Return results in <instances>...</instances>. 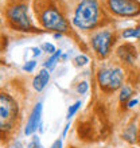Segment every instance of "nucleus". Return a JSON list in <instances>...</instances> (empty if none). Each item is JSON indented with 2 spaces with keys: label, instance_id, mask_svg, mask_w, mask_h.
Here are the masks:
<instances>
[{
  "label": "nucleus",
  "instance_id": "423d86ee",
  "mask_svg": "<svg viewBox=\"0 0 140 148\" xmlns=\"http://www.w3.org/2000/svg\"><path fill=\"white\" fill-rule=\"evenodd\" d=\"M113 43H115V36H113V34L110 31H108V30L97 31L92 36V47H93L94 53H96L100 58L108 57Z\"/></svg>",
  "mask_w": 140,
  "mask_h": 148
},
{
  "label": "nucleus",
  "instance_id": "2eb2a0df",
  "mask_svg": "<svg viewBox=\"0 0 140 148\" xmlns=\"http://www.w3.org/2000/svg\"><path fill=\"white\" fill-rule=\"evenodd\" d=\"M80 108H81V101H77V102H74L73 105H70V108L67 109V116H66L67 120H70V119L75 114V112H77Z\"/></svg>",
  "mask_w": 140,
  "mask_h": 148
},
{
  "label": "nucleus",
  "instance_id": "5701e85b",
  "mask_svg": "<svg viewBox=\"0 0 140 148\" xmlns=\"http://www.w3.org/2000/svg\"><path fill=\"white\" fill-rule=\"evenodd\" d=\"M32 51H34L32 54H34L35 57H39V55L42 54V50H40V49H38V47H32Z\"/></svg>",
  "mask_w": 140,
  "mask_h": 148
},
{
  "label": "nucleus",
  "instance_id": "39448f33",
  "mask_svg": "<svg viewBox=\"0 0 140 148\" xmlns=\"http://www.w3.org/2000/svg\"><path fill=\"white\" fill-rule=\"evenodd\" d=\"M97 79L105 92H115L123 86L124 71L120 67H102L97 74Z\"/></svg>",
  "mask_w": 140,
  "mask_h": 148
},
{
  "label": "nucleus",
  "instance_id": "f3484780",
  "mask_svg": "<svg viewBox=\"0 0 140 148\" xmlns=\"http://www.w3.org/2000/svg\"><path fill=\"white\" fill-rule=\"evenodd\" d=\"M88 89H89V85H88V82H86V81L80 82V84H78V86H77V92L80 94H85L86 92H88Z\"/></svg>",
  "mask_w": 140,
  "mask_h": 148
},
{
  "label": "nucleus",
  "instance_id": "0eeeda50",
  "mask_svg": "<svg viewBox=\"0 0 140 148\" xmlns=\"http://www.w3.org/2000/svg\"><path fill=\"white\" fill-rule=\"evenodd\" d=\"M108 5L119 16H136L140 14V3L136 0H108Z\"/></svg>",
  "mask_w": 140,
  "mask_h": 148
},
{
  "label": "nucleus",
  "instance_id": "aec40b11",
  "mask_svg": "<svg viewBox=\"0 0 140 148\" xmlns=\"http://www.w3.org/2000/svg\"><path fill=\"white\" fill-rule=\"evenodd\" d=\"M35 66H36V62H35V61H30V62H27V63H26V65L23 66V70H24V71H28V73H30V71L34 70Z\"/></svg>",
  "mask_w": 140,
  "mask_h": 148
},
{
  "label": "nucleus",
  "instance_id": "393cba45",
  "mask_svg": "<svg viewBox=\"0 0 140 148\" xmlns=\"http://www.w3.org/2000/svg\"><path fill=\"white\" fill-rule=\"evenodd\" d=\"M61 36H62V34H61V32H57V34H54V38L55 39H59Z\"/></svg>",
  "mask_w": 140,
  "mask_h": 148
},
{
  "label": "nucleus",
  "instance_id": "f8f14e48",
  "mask_svg": "<svg viewBox=\"0 0 140 148\" xmlns=\"http://www.w3.org/2000/svg\"><path fill=\"white\" fill-rule=\"evenodd\" d=\"M132 89H131V86L128 85H124L120 88V96H119V100H120L121 104H127L128 102V100L131 97H132Z\"/></svg>",
  "mask_w": 140,
  "mask_h": 148
},
{
  "label": "nucleus",
  "instance_id": "4be33fe9",
  "mask_svg": "<svg viewBox=\"0 0 140 148\" xmlns=\"http://www.w3.org/2000/svg\"><path fill=\"white\" fill-rule=\"evenodd\" d=\"M137 102L139 101H137L136 98H135V100H129V101L127 102V108H133L135 105H137Z\"/></svg>",
  "mask_w": 140,
  "mask_h": 148
},
{
  "label": "nucleus",
  "instance_id": "ddd939ff",
  "mask_svg": "<svg viewBox=\"0 0 140 148\" xmlns=\"http://www.w3.org/2000/svg\"><path fill=\"white\" fill-rule=\"evenodd\" d=\"M123 38L124 39H129V38H135V39H140V24L135 28H127L123 32Z\"/></svg>",
  "mask_w": 140,
  "mask_h": 148
},
{
  "label": "nucleus",
  "instance_id": "f257e3e1",
  "mask_svg": "<svg viewBox=\"0 0 140 148\" xmlns=\"http://www.w3.org/2000/svg\"><path fill=\"white\" fill-rule=\"evenodd\" d=\"M35 11L43 28L57 32H66L69 30L67 20L54 4H46V0H35Z\"/></svg>",
  "mask_w": 140,
  "mask_h": 148
},
{
  "label": "nucleus",
  "instance_id": "dca6fc26",
  "mask_svg": "<svg viewBox=\"0 0 140 148\" xmlns=\"http://www.w3.org/2000/svg\"><path fill=\"white\" fill-rule=\"evenodd\" d=\"M74 62H75L77 66H85L86 63L89 62V58H88L86 55H78V57H75Z\"/></svg>",
  "mask_w": 140,
  "mask_h": 148
},
{
  "label": "nucleus",
  "instance_id": "20e7f679",
  "mask_svg": "<svg viewBox=\"0 0 140 148\" xmlns=\"http://www.w3.org/2000/svg\"><path fill=\"white\" fill-rule=\"evenodd\" d=\"M8 22L15 30L19 31H34V26L28 16L27 5L24 3H16L7 10Z\"/></svg>",
  "mask_w": 140,
  "mask_h": 148
},
{
  "label": "nucleus",
  "instance_id": "bb28decb",
  "mask_svg": "<svg viewBox=\"0 0 140 148\" xmlns=\"http://www.w3.org/2000/svg\"><path fill=\"white\" fill-rule=\"evenodd\" d=\"M0 23H1V19H0Z\"/></svg>",
  "mask_w": 140,
  "mask_h": 148
},
{
  "label": "nucleus",
  "instance_id": "f03ea898",
  "mask_svg": "<svg viewBox=\"0 0 140 148\" xmlns=\"http://www.w3.org/2000/svg\"><path fill=\"white\" fill-rule=\"evenodd\" d=\"M101 18V8L97 0H80L73 16V24L84 31L97 27Z\"/></svg>",
  "mask_w": 140,
  "mask_h": 148
},
{
  "label": "nucleus",
  "instance_id": "6ab92c4d",
  "mask_svg": "<svg viewBox=\"0 0 140 148\" xmlns=\"http://www.w3.org/2000/svg\"><path fill=\"white\" fill-rule=\"evenodd\" d=\"M42 50L46 51V53H49V54H54L55 51V46L53 45V43H43L42 45Z\"/></svg>",
  "mask_w": 140,
  "mask_h": 148
},
{
  "label": "nucleus",
  "instance_id": "a878e982",
  "mask_svg": "<svg viewBox=\"0 0 140 148\" xmlns=\"http://www.w3.org/2000/svg\"><path fill=\"white\" fill-rule=\"evenodd\" d=\"M15 148H23V147H22V144H20V143H16Z\"/></svg>",
  "mask_w": 140,
  "mask_h": 148
},
{
  "label": "nucleus",
  "instance_id": "6e6552de",
  "mask_svg": "<svg viewBox=\"0 0 140 148\" xmlns=\"http://www.w3.org/2000/svg\"><path fill=\"white\" fill-rule=\"evenodd\" d=\"M40 117H42V102H38L34 106L31 114L28 117L27 125L24 128V135L26 136H31L34 135V132L38 129V127L40 125Z\"/></svg>",
  "mask_w": 140,
  "mask_h": 148
},
{
  "label": "nucleus",
  "instance_id": "b1692460",
  "mask_svg": "<svg viewBox=\"0 0 140 148\" xmlns=\"http://www.w3.org/2000/svg\"><path fill=\"white\" fill-rule=\"evenodd\" d=\"M69 127H70V124H69V123H67V124H66V127H65V129H63V136L66 135V132H67V129H69Z\"/></svg>",
  "mask_w": 140,
  "mask_h": 148
},
{
  "label": "nucleus",
  "instance_id": "4468645a",
  "mask_svg": "<svg viewBox=\"0 0 140 148\" xmlns=\"http://www.w3.org/2000/svg\"><path fill=\"white\" fill-rule=\"evenodd\" d=\"M124 139L129 143H135L136 141V129L133 125H129L124 132Z\"/></svg>",
  "mask_w": 140,
  "mask_h": 148
},
{
  "label": "nucleus",
  "instance_id": "7ed1b4c3",
  "mask_svg": "<svg viewBox=\"0 0 140 148\" xmlns=\"http://www.w3.org/2000/svg\"><path fill=\"white\" fill-rule=\"evenodd\" d=\"M18 113V104L14 97L0 93V133H7L15 127Z\"/></svg>",
  "mask_w": 140,
  "mask_h": 148
},
{
  "label": "nucleus",
  "instance_id": "9d476101",
  "mask_svg": "<svg viewBox=\"0 0 140 148\" xmlns=\"http://www.w3.org/2000/svg\"><path fill=\"white\" fill-rule=\"evenodd\" d=\"M49 81H50V73H49L47 69H42V70L39 71L38 75L34 78L32 86H34V89L36 92H42L46 88L47 84H49Z\"/></svg>",
  "mask_w": 140,
  "mask_h": 148
},
{
  "label": "nucleus",
  "instance_id": "9b49d317",
  "mask_svg": "<svg viewBox=\"0 0 140 148\" xmlns=\"http://www.w3.org/2000/svg\"><path fill=\"white\" fill-rule=\"evenodd\" d=\"M61 54H62V51H61V50H57L54 54H51L50 58H49L46 62H45V69H47L49 71L53 70V69L57 66V62L59 61V57H61Z\"/></svg>",
  "mask_w": 140,
  "mask_h": 148
},
{
  "label": "nucleus",
  "instance_id": "1a4fd4ad",
  "mask_svg": "<svg viewBox=\"0 0 140 148\" xmlns=\"http://www.w3.org/2000/svg\"><path fill=\"white\" fill-rule=\"evenodd\" d=\"M117 54L121 58L123 62L127 63H132L133 59L136 58V49L131 45H124V46H120L119 50H117Z\"/></svg>",
  "mask_w": 140,
  "mask_h": 148
},
{
  "label": "nucleus",
  "instance_id": "a211bd4d",
  "mask_svg": "<svg viewBox=\"0 0 140 148\" xmlns=\"http://www.w3.org/2000/svg\"><path fill=\"white\" fill-rule=\"evenodd\" d=\"M28 148H43V145H42V143H40L38 136H32V140L30 141Z\"/></svg>",
  "mask_w": 140,
  "mask_h": 148
},
{
  "label": "nucleus",
  "instance_id": "412c9836",
  "mask_svg": "<svg viewBox=\"0 0 140 148\" xmlns=\"http://www.w3.org/2000/svg\"><path fill=\"white\" fill-rule=\"evenodd\" d=\"M51 148H62V139H57V140L53 143Z\"/></svg>",
  "mask_w": 140,
  "mask_h": 148
}]
</instances>
